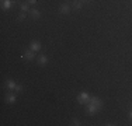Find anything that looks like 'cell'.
Wrapping results in <instances>:
<instances>
[{
    "mask_svg": "<svg viewBox=\"0 0 132 126\" xmlns=\"http://www.w3.org/2000/svg\"><path fill=\"white\" fill-rule=\"evenodd\" d=\"M26 18V13H21V14H18V20H24Z\"/></svg>",
    "mask_w": 132,
    "mask_h": 126,
    "instance_id": "cell-16",
    "label": "cell"
},
{
    "mask_svg": "<svg viewBox=\"0 0 132 126\" xmlns=\"http://www.w3.org/2000/svg\"><path fill=\"white\" fill-rule=\"evenodd\" d=\"M37 59H38V63H39V65H42V66L48 63V58H46V55H39Z\"/></svg>",
    "mask_w": 132,
    "mask_h": 126,
    "instance_id": "cell-8",
    "label": "cell"
},
{
    "mask_svg": "<svg viewBox=\"0 0 132 126\" xmlns=\"http://www.w3.org/2000/svg\"><path fill=\"white\" fill-rule=\"evenodd\" d=\"M98 111V108H97L96 105H93V104H87L86 105V113L87 115H90V116H93V115H96V112Z\"/></svg>",
    "mask_w": 132,
    "mask_h": 126,
    "instance_id": "cell-2",
    "label": "cell"
},
{
    "mask_svg": "<svg viewBox=\"0 0 132 126\" xmlns=\"http://www.w3.org/2000/svg\"><path fill=\"white\" fill-rule=\"evenodd\" d=\"M14 90L17 91V93H21V91H23V86H21V84H18V86H15Z\"/></svg>",
    "mask_w": 132,
    "mask_h": 126,
    "instance_id": "cell-14",
    "label": "cell"
},
{
    "mask_svg": "<svg viewBox=\"0 0 132 126\" xmlns=\"http://www.w3.org/2000/svg\"><path fill=\"white\" fill-rule=\"evenodd\" d=\"M23 58L26 59V60H34V58H35V55H34V50L32 49H28L24 52V55H23Z\"/></svg>",
    "mask_w": 132,
    "mask_h": 126,
    "instance_id": "cell-4",
    "label": "cell"
},
{
    "mask_svg": "<svg viewBox=\"0 0 132 126\" xmlns=\"http://www.w3.org/2000/svg\"><path fill=\"white\" fill-rule=\"evenodd\" d=\"M129 118H131V119H132V111H131V112H129Z\"/></svg>",
    "mask_w": 132,
    "mask_h": 126,
    "instance_id": "cell-18",
    "label": "cell"
},
{
    "mask_svg": "<svg viewBox=\"0 0 132 126\" xmlns=\"http://www.w3.org/2000/svg\"><path fill=\"white\" fill-rule=\"evenodd\" d=\"M6 87H7L9 90H14V88H15V84H14V81H11V80H7V81H6Z\"/></svg>",
    "mask_w": 132,
    "mask_h": 126,
    "instance_id": "cell-10",
    "label": "cell"
},
{
    "mask_svg": "<svg viewBox=\"0 0 132 126\" xmlns=\"http://www.w3.org/2000/svg\"><path fill=\"white\" fill-rule=\"evenodd\" d=\"M20 8H21L23 13H27L28 10H30V6H28V3H23V4L20 6Z\"/></svg>",
    "mask_w": 132,
    "mask_h": 126,
    "instance_id": "cell-11",
    "label": "cell"
},
{
    "mask_svg": "<svg viewBox=\"0 0 132 126\" xmlns=\"http://www.w3.org/2000/svg\"><path fill=\"white\" fill-rule=\"evenodd\" d=\"M90 104H93V105H96L97 108H101V105H103V101L98 98V97H92V98H90Z\"/></svg>",
    "mask_w": 132,
    "mask_h": 126,
    "instance_id": "cell-6",
    "label": "cell"
},
{
    "mask_svg": "<svg viewBox=\"0 0 132 126\" xmlns=\"http://www.w3.org/2000/svg\"><path fill=\"white\" fill-rule=\"evenodd\" d=\"M14 4V0H2V7L3 10H10Z\"/></svg>",
    "mask_w": 132,
    "mask_h": 126,
    "instance_id": "cell-3",
    "label": "cell"
},
{
    "mask_svg": "<svg viewBox=\"0 0 132 126\" xmlns=\"http://www.w3.org/2000/svg\"><path fill=\"white\" fill-rule=\"evenodd\" d=\"M6 101H7L9 104H14L15 102V95H13V94H7V95H6Z\"/></svg>",
    "mask_w": 132,
    "mask_h": 126,
    "instance_id": "cell-9",
    "label": "cell"
},
{
    "mask_svg": "<svg viewBox=\"0 0 132 126\" xmlns=\"http://www.w3.org/2000/svg\"><path fill=\"white\" fill-rule=\"evenodd\" d=\"M73 7L76 8V10H79V8H81V4H80L79 2H76V0H75V2H73Z\"/></svg>",
    "mask_w": 132,
    "mask_h": 126,
    "instance_id": "cell-13",
    "label": "cell"
},
{
    "mask_svg": "<svg viewBox=\"0 0 132 126\" xmlns=\"http://www.w3.org/2000/svg\"><path fill=\"white\" fill-rule=\"evenodd\" d=\"M59 13H61V14H69V13H70V7H69L68 4H62L61 8H59Z\"/></svg>",
    "mask_w": 132,
    "mask_h": 126,
    "instance_id": "cell-7",
    "label": "cell"
},
{
    "mask_svg": "<svg viewBox=\"0 0 132 126\" xmlns=\"http://www.w3.org/2000/svg\"><path fill=\"white\" fill-rule=\"evenodd\" d=\"M31 15H32L34 18H39L41 17V13L38 10H35V8H32V10H31Z\"/></svg>",
    "mask_w": 132,
    "mask_h": 126,
    "instance_id": "cell-12",
    "label": "cell"
},
{
    "mask_svg": "<svg viewBox=\"0 0 132 126\" xmlns=\"http://www.w3.org/2000/svg\"><path fill=\"white\" fill-rule=\"evenodd\" d=\"M30 49H32L34 52L39 50V49H41V42H39V41H37V39L31 41V43H30Z\"/></svg>",
    "mask_w": 132,
    "mask_h": 126,
    "instance_id": "cell-5",
    "label": "cell"
},
{
    "mask_svg": "<svg viewBox=\"0 0 132 126\" xmlns=\"http://www.w3.org/2000/svg\"><path fill=\"white\" fill-rule=\"evenodd\" d=\"M72 125H76V126H79V125H80L79 119H73V121H72Z\"/></svg>",
    "mask_w": 132,
    "mask_h": 126,
    "instance_id": "cell-15",
    "label": "cell"
},
{
    "mask_svg": "<svg viewBox=\"0 0 132 126\" xmlns=\"http://www.w3.org/2000/svg\"><path fill=\"white\" fill-rule=\"evenodd\" d=\"M90 98H92V97H90L86 91H83V93H80L79 95H77V101H79L81 105H87V104L90 102Z\"/></svg>",
    "mask_w": 132,
    "mask_h": 126,
    "instance_id": "cell-1",
    "label": "cell"
},
{
    "mask_svg": "<svg viewBox=\"0 0 132 126\" xmlns=\"http://www.w3.org/2000/svg\"><path fill=\"white\" fill-rule=\"evenodd\" d=\"M27 3H28V4H35L37 0H27Z\"/></svg>",
    "mask_w": 132,
    "mask_h": 126,
    "instance_id": "cell-17",
    "label": "cell"
}]
</instances>
